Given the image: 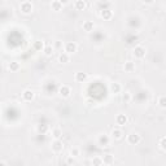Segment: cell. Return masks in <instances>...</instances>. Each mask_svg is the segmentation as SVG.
<instances>
[{
  "label": "cell",
  "mask_w": 166,
  "mask_h": 166,
  "mask_svg": "<svg viewBox=\"0 0 166 166\" xmlns=\"http://www.w3.org/2000/svg\"><path fill=\"white\" fill-rule=\"evenodd\" d=\"M20 9H21V12L23 14H30L31 12H33V9H34V5H33V3H31V2L25 0V2H22L20 4Z\"/></svg>",
  "instance_id": "obj_1"
},
{
  "label": "cell",
  "mask_w": 166,
  "mask_h": 166,
  "mask_svg": "<svg viewBox=\"0 0 166 166\" xmlns=\"http://www.w3.org/2000/svg\"><path fill=\"white\" fill-rule=\"evenodd\" d=\"M141 141V136L138 132H130L127 135V143L131 145H138Z\"/></svg>",
  "instance_id": "obj_2"
},
{
  "label": "cell",
  "mask_w": 166,
  "mask_h": 166,
  "mask_svg": "<svg viewBox=\"0 0 166 166\" xmlns=\"http://www.w3.org/2000/svg\"><path fill=\"white\" fill-rule=\"evenodd\" d=\"M134 56H135V59H139V60H141V59H144L145 57V48L143 45H136L135 48H134Z\"/></svg>",
  "instance_id": "obj_3"
},
{
  "label": "cell",
  "mask_w": 166,
  "mask_h": 166,
  "mask_svg": "<svg viewBox=\"0 0 166 166\" xmlns=\"http://www.w3.org/2000/svg\"><path fill=\"white\" fill-rule=\"evenodd\" d=\"M97 144L100 147H108L110 144V138H109V135H107V134H101V135H99V138H97Z\"/></svg>",
  "instance_id": "obj_4"
},
{
  "label": "cell",
  "mask_w": 166,
  "mask_h": 166,
  "mask_svg": "<svg viewBox=\"0 0 166 166\" xmlns=\"http://www.w3.org/2000/svg\"><path fill=\"white\" fill-rule=\"evenodd\" d=\"M64 48H65V52H66L68 55H72V53H75V52H77L78 45H77V43H74V42H68V43H65Z\"/></svg>",
  "instance_id": "obj_5"
},
{
  "label": "cell",
  "mask_w": 166,
  "mask_h": 166,
  "mask_svg": "<svg viewBox=\"0 0 166 166\" xmlns=\"http://www.w3.org/2000/svg\"><path fill=\"white\" fill-rule=\"evenodd\" d=\"M51 148H52L53 152L60 153V152H62V149H64V144H62L61 140H53L52 144H51Z\"/></svg>",
  "instance_id": "obj_6"
},
{
  "label": "cell",
  "mask_w": 166,
  "mask_h": 166,
  "mask_svg": "<svg viewBox=\"0 0 166 166\" xmlns=\"http://www.w3.org/2000/svg\"><path fill=\"white\" fill-rule=\"evenodd\" d=\"M127 122H129V117L126 116V114H123V113L118 114L116 117V123L118 126H125V125H127Z\"/></svg>",
  "instance_id": "obj_7"
},
{
  "label": "cell",
  "mask_w": 166,
  "mask_h": 166,
  "mask_svg": "<svg viewBox=\"0 0 166 166\" xmlns=\"http://www.w3.org/2000/svg\"><path fill=\"white\" fill-rule=\"evenodd\" d=\"M59 93H60V96L61 97H69L70 96V93H72V90H70V87L69 86H61L60 88H59Z\"/></svg>",
  "instance_id": "obj_8"
},
{
  "label": "cell",
  "mask_w": 166,
  "mask_h": 166,
  "mask_svg": "<svg viewBox=\"0 0 166 166\" xmlns=\"http://www.w3.org/2000/svg\"><path fill=\"white\" fill-rule=\"evenodd\" d=\"M34 96H35V93L33 90H25L22 92V99L25 100V101H31V100H34Z\"/></svg>",
  "instance_id": "obj_9"
},
{
  "label": "cell",
  "mask_w": 166,
  "mask_h": 166,
  "mask_svg": "<svg viewBox=\"0 0 166 166\" xmlns=\"http://www.w3.org/2000/svg\"><path fill=\"white\" fill-rule=\"evenodd\" d=\"M100 17H101L102 20L108 21V20H110V18L113 17V11H112V9H104V11H100Z\"/></svg>",
  "instance_id": "obj_10"
},
{
  "label": "cell",
  "mask_w": 166,
  "mask_h": 166,
  "mask_svg": "<svg viewBox=\"0 0 166 166\" xmlns=\"http://www.w3.org/2000/svg\"><path fill=\"white\" fill-rule=\"evenodd\" d=\"M74 79H75V82H78V83H84V82L87 81V73H83V72L75 73Z\"/></svg>",
  "instance_id": "obj_11"
},
{
  "label": "cell",
  "mask_w": 166,
  "mask_h": 166,
  "mask_svg": "<svg viewBox=\"0 0 166 166\" xmlns=\"http://www.w3.org/2000/svg\"><path fill=\"white\" fill-rule=\"evenodd\" d=\"M123 69H125L126 73H132V72H135V62H132V61H126L125 65H123Z\"/></svg>",
  "instance_id": "obj_12"
},
{
  "label": "cell",
  "mask_w": 166,
  "mask_h": 166,
  "mask_svg": "<svg viewBox=\"0 0 166 166\" xmlns=\"http://www.w3.org/2000/svg\"><path fill=\"white\" fill-rule=\"evenodd\" d=\"M102 159V162H104V165H112L114 162V156L110 154V153H107L101 157Z\"/></svg>",
  "instance_id": "obj_13"
},
{
  "label": "cell",
  "mask_w": 166,
  "mask_h": 166,
  "mask_svg": "<svg viewBox=\"0 0 166 166\" xmlns=\"http://www.w3.org/2000/svg\"><path fill=\"white\" fill-rule=\"evenodd\" d=\"M93 29H95V23L92 21H84L83 22V30L86 33H91V31H93Z\"/></svg>",
  "instance_id": "obj_14"
},
{
  "label": "cell",
  "mask_w": 166,
  "mask_h": 166,
  "mask_svg": "<svg viewBox=\"0 0 166 166\" xmlns=\"http://www.w3.org/2000/svg\"><path fill=\"white\" fill-rule=\"evenodd\" d=\"M8 69H9L11 72H18V70L21 69V65L17 61H11L9 64H8Z\"/></svg>",
  "instance_id": "obj_15"
},
{
  "label": "cell",
  "mask_w": 166,
  "mask_h": 166,
  "mask_svg": "<svg viewBox=\"0 0 166 166\" xmlns=\"http://www.w3.org/2000/svg\"><path fill=\"white\" fill-rule=\"evenodd\" d=\"M74 7L77 11H84L86 7H87V3L84 2V0H77V2L74 3Z\"/></svg>",
  "instance_id": "obj_16"
},
{
  "label": "cell",
  "mask_w": 166,
  "mask_h": 166,
  "mask_svg": "<svg viewBox=\"0 0 166 166\" xmlns=\"http://www.w3.org/2000/svg\"><path fill=\"white\" fill-rule=\"evenodd\" d=\"M70 60V55H68L66 52H62L59 55V62H61V64H66V62H69Z\"/></svg>",
  "instance_id": "obj_17"
},
{
  "label": "cell",
  "mask_w": 166,
  "mask_h": 166,
  "mask_svg": "<svg viewBox=\"0 0 166 166\" xmlns=\"http://www.w3.org/2000/svg\"><path fill=\"white\" fill-rule=\"evenodd\" d=\"M121 90H122V87L118 82H113L112 84H110V91H112L113 93H120Z\"/></svg>",
  "instance_id": "obj_18"
},
{
  "label": "cell",
  "mask_w": 166,
  "mask_h": 166,
  "mask_svg": "<svg viewBox=\"0 0 166 166\" xmlns=\"http://www.w3.org/2000/svg\"><path fill=\"white\" fill-rule=\"evenodd\" d=\"M122 136H123L122 130H120V129H113V130H112V138H113V139L120 140V139H122Z\"/></svg>",
  "instance_id": "obj_19"
},
{
  "label": "cell",
  "mask_w": 166,
  "mask_h": 166,
  "mask_svg": "<svg viewBox=\"0 0 166 166\" xmlns=\"http://www.w3.org/2000/svg\"><path fill=\"white\" fill-rule=\"evenodd\" d=\"M33 47H34L35 51H44V48H45L44 42H42V40H35L34 44H33Z\"/></svg>",
  "instance_id": "obj_20"
},
{
  "label": "cell",
  "mask_w": 166,
  "mask_h": 166,
  "mask_svg": "<svg viewBox=\"0 0 166 166\" xmlns=\"http://www.w3.org/2000/svg\"><path fill=\"white\" fill-rule=\"evenodd\" d=\"M52 136H53L55 140H60L61 136H62V131H61V129H59V127L53 129V130H52Z\"/></svg>",
  "instance_id": "obj_21"
},
{
  "label": "cell",
  "mask_w": 166,
  "mask_h": 166,
  "mask_svg": "<svg viewBox=\"0 0 166 166\" xmlns=\"http://www.w3.org/2000/svg\"><path fill=\"white\" fill-rule=\"evenodd\" d=\"M121 100L125 102V104H129V102L131 101V93L129 91H125L122 93V96H121Z\"/></svg>",
  "instance_id": "obj_22"
},
{
  "label": "cell",
  "mask_w": 166,
  "mask_h": 166,
  "mask_svg": "<svg viewBox=\"0 0 166 166\" xmlns=\"http://www.w3.org/2000/svg\"><path fill=\"white\" fill-rule=\"evenodd\" d=\"M51 7H52L53 11H61L62 9V2H60V0H55V2H52Z\"/></svg>",
  "instance_id": "obj_23"
},
{
  "label": "cell",
  "mask_w": 166,
  "mask_h": 166,
  "mask_svg": "<svg viewBox=\"0 0 166 166\" xmlns=\"http://www.w3.org/2000/svg\"><path fill=\"white\" fill-rule=\"evenodd\" d=\"M92 165L93 166H102V165H104V162H102V159L100 156H95L92 159Z\"/></svg>",
  "instance_id": "obj_24"
},
{
  "label": "cell",
  "mask_w": 166,
  "mask_h": 166,
  "mask_svg": "<svg viewBox=\"0 0 166 166\" xmlns=\"http://www.w3.org/2000/svg\"><path fill=\"white\" fill-rule=\"evenodd\" d=\"M53 51H55V48H53V47L52 45H45V48H44V55H45V56H51V55L53 53Z\"/></svg>",
  "instance_id": "obj_25"
},
{
  "label": "cell",
  "mask_w": 166,
  "mask_h": 166,
  "mask_svg": "<svg viewBox=\"0 0 166 166\" xmlns=\"http://www.w3.org/2000/svg\"><path fill=\"white\" fill-rule=\"evenodd\" d=\"M159 105L162 109H166V96H160L159 97Z\"/></svg>",
  "instance_id": "obj_26"
},
{
  "label": "cell",
  "mask_w": 166,
  "mask_h": 166,
  "mask_svg": "<svg viewBox=\"0 0 166 166\" xmlns=\"http://www.w3.org/2000/svg\"><path fill=\"white\" fill-rule=\"evenodd\" d=\"M100 7V11H104V9H110V3H99L97 4Z\"/></svg>",
  "instance_id": "obj_27"
},
{
  "label": "cell",
  "mask_w": 166,
  "mask_h": 166,
  "mask_svg": "<svg viewBox=\"0 0 166 166\" xmlns=\"http://www.w3.org/2000/svg\"><path fill=\"white\" fill-rule=\"evenodd\" d=\"M70 156H72V157H78V156H79V149H78V148H72V149H70Z\"/></svg>",
  "instance_id": "obj_28"
},
{
  "label": "cell",
  "mask_w": 166,
  "mask_h": 166,
  "mask_svg": "<svg viewBox=\"0 0 166 166\" xmlns=\"http://www.w3.org/2000/svg\"><path fill=\"white\" fill-rule=\"evenodd\" d=\"M160 147H161L162 151H166V136L161 138V140H160Z\"/></svg>",
  "instance_id": "obj_29"
},
{
  "label": "cell",
  "mask_w": 166,
  "mask_h": 166,
  "mask_svg": "<svg viewBox=\"0 0 166 166\" xmlns=\"http://www.w3.org/2000/svg\"><path fill=\"white\" fill-rule=\"evenodd\" d=\"M38 130H39V132H45V131H47V126H45V125H44V126H39Z\"/></svg>",
  "instance_id": "obj_30"
},
{
  "label": "cell",
  "mask_w": 166,
  "mask_h": 166,
  "mask_svg": "<svg viewBox=\"0 0 166 166\" xmlns=\"http://www.w3.org/2000/svg\"><path fill=\"white\" fill-rule=\"evenodd\" d=\"M61 45H62V44H61V42H60V40H57L56 43H55V47H53V48H57V50H59V48H61Z\"/></svg>",
  "instance_id": "obj_31"
},
{
  "label": "cell",
  "mask_w": 166,
  "mask_h": 166,
  "mask_svg": "<svg viewBox=\"0 0 166 166\" xmlns=\"http://www.w3.org/2000/svg\"><path fill=\"white\" fill-rule=\"evenodd\" d=\"M66 162H68V164H73V162H74V157L69 156V157H68V160H66Z\"/></svg>",
  "instance_id": "obj_32"
},
{
  "label": "cell",
  "mask_w": 166,
  "mask_h": 166,
  "mask_svg": "<svg viewBox=\"0 0 166 166\" xmlns=\"http://www.w3.org/2000/svg\"><path fill=\"white\" fill-rule=\"evenodd\" d=\"M0 166H8V165H7L5 161H2V162H0Z\"/></svg>",
  "instance_id": "obj_33"
}]
</instances>
